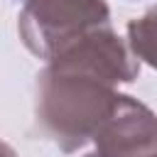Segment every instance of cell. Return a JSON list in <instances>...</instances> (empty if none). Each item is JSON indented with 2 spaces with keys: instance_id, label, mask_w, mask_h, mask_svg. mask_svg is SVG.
Returning <instances> with one entry per match:
<instances>
[{
  "instance_id": "3957f363",
  "label": "cell",
  "mask_w": 157,
  "mask_h": 157,
  "mask_svg": "<svg viewBox=\"0 0 157 157\" xmlns=\"http://www.w3.org/2000/svg\"><path fill=\"white\" fill-rule=\"evenodd\" d=\"M130 34H132V44L135 49L157 66V10L152 15H147L142 22H132L130 25Z\"/></svg>"
},
{
  "instance_id": "6da1fadb",
  "label": "cell",
  "mask_w": 157,
  "mask_h": 157,
  "mask_svg": "<svg viewBox=\"0 0 157 157\" xmlns=\"http://www.w3.org/2000/svg\"><path fill=\"white\" fill-rule=\"evenodd\" d=\"M105 15L101 0H29L25 34L37 52H49V47L69 42V37L83 25L103 22Z\"/></svg>"
},
{
  "instance_id": "7a4b0ae2",
  "label": "cell",
  "mask_w": 157,
  "mask_h": 157,
  "mask_svg": "<svg viewBox=\"0 0 157 157\" xmlns=\"http://www.w3.org/2000/svg\"><path fill=\"white\" fill-rule=\"evenodd\" d=\"M113 125L103 132V150L101 157H135L157 147V123L152 115L125 96L115 101Z\"/></svg>"
}]
</instances>
